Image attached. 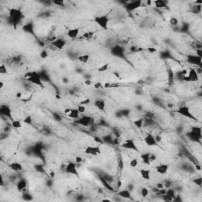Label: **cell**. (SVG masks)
Instances as JSON below:
<instances>
[{
    "instance_id": "1",
    "label": "cell",
    "mask_w": 202,
    "mask_h": 202,
    "mask_svg": "<svg viewBox=\"0 0 202 202\" xmlns=\"http://www.w3.org/2000/svg\"><path fill=\"white\" fill-rule=\"evenodd\" d=\"M174 112L178 114V115H180L182 116H183V117H185V118H188L189 119H192V120H197L196 117L193 115L192 112L190 111L189 107H187V106L179 107L178 109H176L175 111Z\"/></svg>"
},
{
    "instance_id": "2",
    "label": "cell",
    "mask_w": 202,
    "mask_h": 202,
    "mask_svg": "<svg viewBox=\"0 0 202 202\" xmlns=\"http://www.w3.org/2000/svg\"><path fill=\"white\" fill-rule=\"evenodd\" d=\"M27 80L33 85H37L39 87L44 88V84H43V82H42L40 76H39V73L37 72H36V71H33V72L28 73Z\"/></svg>"
},
{
    "instance_id": "3",
    "label": "cell",
    "mask_w": 202,
    "mask_h": 202,
    "mask_svg": "<svg viewBox=\"0 0 202 202\" xmlns=\"http://www.w3.org/2000/svg\"><path fill=\"white\" fill-rule=\"evenodd\" d=\"M94 22L103 29H107L108 24H109V17L107 15H101V16H96L94 18Z\"/></svg>"
},
{
    "instance_id": "4",
    "label": "cell",
    "mask_w": 202,
    "mask_h": 202,
    "mask_svg": "<svg viewBox=\"0 0 202 202\" xmlns=\"http://www.w3.org/2000/svg\"><path fill=\"white\" fill-rule=\"evenodd\" d=\"M75 123L78 124V125H80V126H92L93 124H94L95 122V119L93 118L92 117H91V116H87V115H84L82 116V117H79L78 119H76L75 120Z\"/></svg>"
},
{
    "instance_id": "5",
    "label": "cell",
    "mask_w": 202,
    "mask_h": 202,
    "mask_svg": "<svg viewBox=\"0 0 202 202\" xmlns=\"http://www.w3.org/2000/svg\"><path fill=\"white\" fill-rule=\"evenodd\" d=\"M190 140L193 141H200L202 137L201 134V127L193 126L192 127L191 131L188 134Z\"/></svg>"
},
{
    "instance_id": "6",
    "label": "cell",
    "mask_w": 202,
    "mask_h": 202,
    "mask_svg": "<svg viewBox=\"0 0 202 202\" xmlns=\"http://www.w3.org/2000/svg\"><path fill=\"white\" fill-rule=\"evenodd\" d=\"M199 79V75L197 70L195 69H190L189 71L188 74L185 75L182 78V81L186 82H196Z\"/></svg>"
},
{
    "instance_id": "7",
    "label": "cell",
    "mask_w": 202,
    "mask_h": 202,
    "mask_svg": "<svg viewBox=\"0 0 202 202\" xmlns=\"http://www.w3.org/2000/svg\"><path fill=\"white\" fill-rule=\"evenodd\" d=\"M0 114L2 115L5 116L8 118H10L11 122L13 120V116H12V110L10 106H8L7 104H2L0 107Z\"/></svg>"
},
{
    "instance_id": "8",
    "label": "cell",
    "mask_w": 202,
    "mask_h": 202,
    "mask_svg": "<svg viewBox=\"0 0 202 202\" xmlns=\"http://www.w3.org/2000/svg\"><path fill=\"white\" fill-rule=\"evenodd\" d=\"M65 170H66V172L68 173V174L76 175L77 177H79L78 171V170H77V164H76V163H74V162L70 161L69 163L66 164V167H65Z\"/></svg>"
},
{
    "instance_id": "9",
    "label": "cell",
    "mask_w": 202,
    "mask_h": 202,
    "mask_svg": "<svg viewBox=\"0 0 202 202\" xmlns=\"http://www.w3.org/2000/svg\"><path fill=\"white\" fill-rule=\"evenodd\" d=\"M121 147L123 149H129V150H133L135 152H138V148L137 146V144H135L134 141L133 139H128V140L125 141L123 143L121 144Z\"/></svg>"
},
{
    "instance_id": "10",
    "label": "cell",
    "mask_w": 202,
    "mask_h": 202,
    "mask_svg": "<svg viewBox=\"0 0 202 202\" xmlns=\"http://www.w3.org/2000/svg\"><path fill=\"white\" fill-rule=\"evenodd\" d=\"M85 153L87 155L91 156H97L101 154V149L99 145L96 146H88L85 149Z\"/></svg>"
},
{
    "instance_id": "11",
    "label": "cell",
    "mask_w": 202,
    "mask_h": 202,
    "mask_svg": "<svg viewBox=\"0 0 202 202\" xmlns=\"http://www.w3.org/2000/svg\"><path fill=\"white\" fill-rule=\"evenodd\" d=\"M144 143H145L148 146H156L158 144L157 141H156V138H155V136H153L152 134H151V133H148L146 136L144 137Z\"/></svg>"
},
{
    "instance_id": "12",
    "label": "cell",
    "mask_w": 202,
    "mask_h": 202,
    "mask_svg": "<svg viewBox=\"0 0 202 202\" xmlns=\"http://www.w3.org/2000/svg\"><path fill=\"white\" fill-rule=\"evenodd\" d=\"M52 44L55 48H57V49L62 50L65 47V45H66V40L64 39H61V38L55 39V40L52 42Z\"/></svg>"
},
{
    "instance_id": "13",
    "label": "cell",
    "mask_w": 202,
    "mask_h": 202,
    "mask_svg": "<svg viewBox=\"0 0 202 202\" xmlns=\"http://www.w3.org/2000/svg\"><path fill=\"white\" fill-rule=\"evenodd\" d=\"M99 181L101 182L102 185H103V186L104 187L105 189H107V190H109V191H111V192H114V191H115V190H114V188L111 186L109 181L107 180V179L105 178L104 176L99 175Z\"/></svg>"
},
{
    "instance_id": "14",
    "label": "cell",
    "mask_w": 202,
    "mask_h": 202,
    "mask_svg": "<svg viewBox=\"0 0 202 202\" xmlns=\"http://www.w3.org/2000/svg\"><path fill=\"white\" fill-rule=\"evenodd\" d=\"M141 3L142 2H141V0H137V1L131 2H130L129 4L126 5V9L129 11L135 10L137 9V8L141 7Z\"/></svg>"
},
{
    "instance_id": "15",
    "label": "cell",
    "mask_w": 202,
    "mask_h": 202,
    "mask_svg": "<svg viewBox=\"0 0 202 202\" xmlns=\"http://www.w3.org/2000/svg\"><path fill=\"white\" fill-rule=\"evenodd\" d=\"M80 28H70L69 30L67 31V36H69L71 39H75L79 36V33H80Z\"/></svg>"
},
{
    "instance_id": "16",
    "label": "cell",
    "mask_w": 202,
    "mask_h": 202,
    "mask_svg": "<svg viewBox=\"0 0 202 202\" xmlns=\"http://www.w3.org/2000/svg\"><path fill=\"white\" fill-rule=\"evenodd\" d=\"M94 106L98 110L101 111H105L106 103H105V100L103 99H97L94 101Z\"/></svg>"
},
{
    "instance_id": "17",
    "label": "cell",
    "mask_w": 202,
    "mask_h": 202,
    "mask_svg": "<svg viewBox=\"0 0 202 202\" xmlns=\"http://www.w3.org/2000/svg\"><path fill=\"white\" fill-rule=\"evenodd\" d=\"M168 169H169V165L165 163H161L156 167V171L160 175H166L167 171H168Z\"/></svg>"
},
{
    "instance_id": "18",
    "label": "cell",
    "mask_w": 202,
    "mask_h": 202,
    "mask_svg": "<svg viewBox=\"0 0 202 202\" xmlns=\"http://www.w3.org/2000/svg\"><path fill=\"white\" fill-rule=\"evenodd\" d=\"M188 62L191 64H197L198 66H201V57L196 56V55H189L188 57Z\"/></svg>"
},
{
    "instance_id": "19",
    "label": "cell",
    "mask_w": 202,
    "mask_h": 202,
    "mask_svg": "<svg viewBox=\"0 0 202 202\" xmlns=\"http://www.w3.org/2000/svg\"><path fill=\"white\" fill-rule=\"evenodd\" d=\"M27 187V180L25 178H21L17 183V189L19 192H22Z\"/></svg>"
},
{
    "instance_id": "20",
    "label": "cell",
    "mask_w": 202,
    "mask_h": 202,
    "mask_svg": "<svg viewBox=\"0 0 202 202\" xmlns=\"http://www.w3.org/2000/svg\"><path fill=\"white\" fill-rule=\"evenodd\" d=\"M117 195L119 196L121 198H123V199H130L131 198V192H130L128 189L119 190V191L118 192V193H117Z\"/></svg>"
},
{
    "instance_id": "21",
    "label": "cell",
    "mask_w": 202,
    "mask_h": 202,
    "mask_svg": "<svg viewBox=\"0 0 202 202\" xmlns=\"http://www.w3.org/2000/svg\"><path fill=\"white\" fill-rule=\"evenodd\" d=\"M9 167L12 170L16 171V172L21 171V170H23V167H22V165L20 163H18V162H13V163H10Z\"/></svg>"
},
{
    "instance_id": "22",
    "label": "cell",
    "mask_w": 202,
    "mask_h": 202,
    "mask_svg": "<svg viewBox=\"0 0 202 202\" xmlns=\"http://www.w3.org/2000/svg\"><path fill=\"white\" fill-rule=\"evenodd\" d=\"M140 174L142 178H144V180L149 181L151 179V171L149 169H141L140 170Z\"/></svg>"
},
{
    "instance_id": "23",
    "label": "cell",
    "mask_w": 202,
    "mask_h": 202,
    "mask_svg": "<svg viewBox=\"0 0 202 202\" xmlns=\"http://www.w3.org/2000/svg\"><path fill=\"white\" fill-rule=\"evenodd\" d=\"M79 115H80V113H79L78 110L77 109V108H72V110H71V111L70 112V114L68 115L67 116L70 118H73V119H78L79 118Z\"/></svg>"
},
{
    "instance_id": "24",
    "label": "cell",
    "mask_w": 202,
    "mask_h": 202,
    "mask_svg": "<svg viewBox=\"0 0 202 202\" xmlns=\"http://www.w3.org/2000/svg\"><path fill=\"white\" fill-rule=\"evenodd\" d=\"M150 154L151 153L147 152V153H144V154L141 155V159L142 162H143L144 164H146V165H150L151 164V162H150V160H149Z\"/></svg>"
},
{
    "instance_id": "25",
    "label": "cell",
    "mask_w": 202,
    "mask_h": 202,
    "mask_svg": "<svg viewBox=\"0 0 202 202\" xmlns=\"http://www.w3.org/2000/svg\"><path fill=\"white\" fill-rule=\"evenodd\" d=\"M133 124L137 128H138V129H141L144 125V118H140L136 119V120L133 121Z\"/></svg>"
},
{
    "instance_id": "26",
    "label": "cell",
    "mask_w": 202,
    "mask_h": 202,
    "mask_svg": "<svg viewBox=\"0 0 202 202\" xmlns=\"http://www.w3.org/2000/svg\"><path fill=\"white\" fill-rule=\"evenodd\" d=\"M89 59H90L89 55H80V56L78 57V61L82 62V63H84V64H86L87 62H89Z\"/></svg>"
},
{
    "instance_id": "27",
    "label": "cell",
    "mask_w": 202,
    "mask_h": 202,
    "mask_svg": "<svg viewBox=\"0 0 202 202\" xmlns=\"http://www.w3.org/2000/svg\"><path fill=\"white\" fill-rule=\"evenodd\" d=\"M11 126L14 129H20L22 126V122L21 120H13L11 122Z\"/></svg>"
},
{
    "instance_id": "28",
    "label": "cell",
    "mask_w": 202,
    "mask_h": 202,
    "mask_svg": "<svg viewBox=\"0 0 202 202\" xmlns=\"http://www.w3.org/2000/svg\"><path fill=\"white\" fill-rule=\"evenodd\" d=\"M166 196H167L168 197L170 198H171L172 200H174V198L176 197V195H175V191L174 189H167V193H166V194H165Z\"/></svg>"
},
{
    "instance_id": "29",
    "label": "cell",
    "mask_w": 202,
    "mask_h": 202,
    "mask_svg": "<svg viewBox=\"0 0 202 202\" xmlns=\"http://www.w3.org/2000/svg\"><path fill=\"white\" fill-rule=\"evenodd\" d=\"M24 122L25 124H26V125H28V126H30V125H33V117L31 115H28L26 116L24 119H23V121H22Z\"/></svg>"
},
{
    "instance_id": "30",
    "label": "cell",
    "mask_w": 202,
    "mask_h": 202,
    "mask_svg": "<svg viewBox=\"0 0 202 202\" xmlns=\"http://www.w3.org/2000/svg\"><path fill=\"white\" fill-rule=\"evenodd\" d=\"M154 3L156 4V7L158 8H163V7H166L167 6L165 4V2L163 1H161V0H158V1H155Z\"/></svg>"
},
{
    "instance_id": "31",
    "label": "cell",
    "mask_w": 202,
    "mask_h": 202,
    "mask_svg": "<svg viewBox=\"0 0 202 202\" xmlns=\"http://www.w3.org/2000/svg\"><path fill=\"white\" fill-rule=\"evenodd\" d=\"M108 67H109V63H105L104 64L103 66H101L100 67H99L97 70H98V72H105V71H107V69H108Z\"/></svg>"
},
{
    "instance_id": "32",
    "label": "cell",
    "mask_w": 202,
    "mask_h": 202,
    "mask_svg": "<svg viewBox=\"0 0 202 202\" xmlns=\"http://www.w3.org/2000/svg\"><path fill=\"white\" fill-rule=\"evenodd\" d=\"M77 109L78 110V111L80 114H84L85 112V111H86V107H85V105L79 104V105H78V107H77Z\"/></svg>"
},
{
    "instance_id": "33",
    "label": "cell",
    "mask_w": 202,
    "mask_h": 202,
    "mask_svg": "<svg viewBox=\"0 0 202 202\" xmlns=\"http://www.w3.org/2000/svg\"><path fill=\"white\" fill-rule=\"evenodd\" d=\"M149 189H148L147 188H145V187H144V188H142L141 189V194L142 197H146L147 196L149 195Z\"/></svg>"
},
{
    "instance_id": "34",
    "label": "cell",
    "mask_w": 202,
    "mask_h": 202,
    "mask_svg": "<svg viewBox=\"0 0 202 202\" xmlns=\"http://www.w3.org/2000/svg\"><path fill=\"white\" fill-rule=\"evenodd\" d=\"M7 73V66H6L5 63H2L1 66H0V73L1 74H5V73Z\"/></svg>"
},
{
    "instance_id": "35",
    "label": "cell",
    "mask_w": 202,
    "mask_h": 202,
    "mask_svg": "<svg viewBox=\"0 0 202 202\" xmlns=\"http://www.w3.org/2000/svg\"><path fill=\"white\" fill-rule=\"evenodd\" d=\"M193 182L197 185V186H198L199 187H201V186H202V178L201 177L196 178L194 180H193Z\"/></svg>"
},
{
    "instance_id": "36",
    "label": "cell",
    "mask_w": 202,
    "mask_h": 202,
    "mask_svg": "<svg viewBox=\"0 0 202 202\" xmlns=\"http://www.w3.org/2000/svg\"><path fill=\"white\" fill-rule=\"evenodd\" d=\"M138 165V160L137 159H133L130 162V166L131 167H136Z\"/></svg>"
},
{
    "instance_id": "37",
    "label": "cell",
    "mask_w": 202,
    "mask_h": 202,
    "mask_svg": "<svg viewBox=\"0 0 202 202\" xmlns=\"http://www.w3.org/2000/svg\"><path fill=\"white\" fill-rule=\"evenodd\" d=\"M94 88L96 89H104V85L101 83V82H96L94 84Z\"/></svg>"
},
{
    "instance_id": "38",
    "label": "cell",
    "mask_w": 202,
    "mask_h": 202,
    "mask_svg": "<svg viewBox=\"0 0 202 202\" xmlns=\"http://www.w3.org/2000/svg\"><path fill=\"white\" fill-rule=\"evenodd\" d=\"M93 35V33H91V32H86L83 35H82V37L84 39H89Z\"/></svg>"
},
{
    "instance_id": "39",
    "label": "cell",
    "mask_w": 202,
    "mask_h": 202,
    "mask_svg": "<svg viewBox=\"0 0 202 202\" xmlns=\"http://www.w3.org/2000/svg\"><path fill=\"white\" fill-rule=\"evenodd\" d=\"M118 167L120 170H123L124 168V161L122 159H119L118 161Z\"/></svg>"
},
{
    "instance_id": "40",
    "label": "cell",
    "mask_w": 202,
    "mask_h": 202,
    "mask_svg": "<svg viewBox=\"0 0 202 202\" xmlns=\"http://www.w3.org/2000/svg\"><path fill=\"white\" fill-rule=\"evenodd\" d=\"M23 199L25 201H31L33 199V197H32V196L30 194H28V193H24Z\"/></svg>"
},
{
    "instance_id": "41",
    "label": "cell",
    "mask_w": 202,
    "mask_h": 202,
    "mask_svg": "<svg viewBox=\"0 0 202 202\" xmlns=\"http://www.w3.org/2000/svg\"><path fill=\"white\" fill-rule=\"evenodd\" d=\"M149 160L150 162L152 163V162H154L156 160V156L155 154H152V153H151L150 154V157H149Z\"/></svg>"
},
{
    "instance_id": "42",
    "label": "cell",
    "mask_w": 202,
    "mask_h": 202,
    "mask_svg": "<svg viewBox=\"0 0 202 202\" xmlns=\"http://www.w3.org/2000/svg\"><path fill=\"white\" fill-rule=\"evenodd\" d=\"M196 53H197V56L202 58V50L201 48H198V49L196 50Z\"/></svg>"
},
{
    "instance_id": "43",
    "label": "cell",
    "mask_w": 202,
    "mask_h": 202,
    "mask_svg": "<svg viewBox=\"0 0 202 202\" xmlns=\"http://www.w3.org/2000/svg\"><path fill=\"white\" fill-rule=\"evenodd\" d=\"M148 51H149V52L152 53H152H156V52H157V50H156L155 47H151L148 48Z\"/></svg>"
},
{
    "instance_id": "44",
    "label": "cell",
    "mask_w": 202,
    "mask_h": 202,
    "mask_svg": "<svg viewBox=\"0 0 202 202\" xmlns=\"http://www.w3.org/2000/svg\"><path fill=\"white\" fill-rule=\"evenodd\" d=\"M90 103V99H85L84 101H81L80 104L81 105H85V104H89Z\"/></svg>"
},
{
    "instance_id": "45",
    "label": "cell",
    "mask_w": 202,
    "mask_h": 202,
    "mask_svg": "<svg viewBox=\"0 0 202 202\" xmlns=\"http://www.w3.org/2000/svg\"><path fill=\"white\" fill-rule=\"evenodd\" d=\"M170 23H171L173 25H176L178 24V21H177V19H175V18H171L170 19Z\"/></svg>"
},
{
    "instance_id": "46",
    "label": "cell",
    "mask_w": 202,
    "mask_h": 202,
    "mask_svg": "<svg viewBox=\"0 0 202 202\" xmlns=\"http://www.w3.org/2000/svg\"><path fill=\"white\" fill-rule=\"evenodd\" d=\"M71 110H72V108H66V109L64 110V114L65 115H68L70 114V112L71 111Z\"/></svg>"
},
{
    "instance_id": "47",
    "label": "cell",
    "mask_w": 202,
    "mask_h": 202,
    "mask_svg": "<svg viewBox=\"0 0 202 202\" xmlns=\"http://www.w3.org/2000/svg\"><path fill=\"white\" fill-rule=\"evenodd\" d=\"M53 2H54L55 4L59 5V6H62V5L64 4V2H63V1H54Z\"/></svg>"
},
{
    "instance_id": "48",
    "label": "cell",
    "mask_w": 202,
    "mask_h": 202,
    "mask_svg": "<svg viewBox=\"0 0 202 202\" xmlns=\"http://www.w3.org/2000/svg\"><path fill=\"white\" fill-rule=\"evenodd\" d=\"M155 138H156V141H157V143H159V142H160V141H162V138H161V137H160V135L156 136Z\"/></svg>"
},
{
    "instance_id": "49",
    "label": "cell",
    "mask_w": 202,
    "mask_h": 202,
    "mask_svg": "<svg viewBox=\"0 0 202 202\" xmlns=\"http://www.w3.org/2000/svg\"><path fill=\"white\" fill-rule=\"evenodd\" d=\"M122 185V181H121V180H118V182H117V189H119L121 188Z\"/></svg>"
},
{
    "instance_id": "50",
    "label": "cell",
    "mask_w": 202,
    "mask_h": 202,
    "mask_svg": "<svg viewBox=\"0 0 202 202\" xmlns=\"http://www.w3.org/2000/svg\"><path fill=\"white\" fill-rule=\"evenodd\" d=\"M94 140H95V141L98 142V143H103V141H102L101 139H99V137H94Z\"/></svg>"
},
{
    "instance_id": "51",
    "label": "cell",
    "mask_w": 202,
    "mask_h": 202,
    "mask_svg": "<svg viewBox=\"0 0 202 202\" xmlns=\"http://www.w3.org/2000/svg\"><path fill=\"white\" fill-rule=\"evenodd\" d=\"M85 84L86 85H92V81L91 80H86V81H85Z\"/></svg>"
},
{
    "instance_id": "52",
    "label": "cell",
    "mask_w": 202,
    "mask_h": 202,
    "mask_svg": "<svg viewBox=\"0 0 202 202\" xmlns=\"http://www.w3.org/2000/svg\"><path fill=\"white\" fill-rule=\"evenodd\" d=\"M156 187H157L158 189H162V188H164V186H163V184H162V183H158L156 185Z\"/></svg>"
},
{
    "instance_id": "53",
    "label": "cell",
    "mask_w": 202,
    "mask_h": 202,
    "mask_svg": "<svg viewBox=\"0 0 202 202\" xmlns=\"http://www.w3.org/2000/svg\"><path fill=\"white\" fill-rule=\"evenodd\" d=\"M16 97L18 98V99H21L22 97V93L21 92H18L16 94Z\"/></svg>"
},
{
    "instance_id": "54",
    "label": "cell",
    "mask_w": 202,
    "mask_h": 202,
    "mask_svg": "<svg viewBox=\"0 0 202 202\" xmlns=\"http://www.w3.org/2000/svg\"><path fill=\"white\" fill-rule=\"evenodd\" d=\"M127 189H129L130 192L133 191V185H132V184H131V185H129V186H128V188H127Z\"/></svg>"
},
{
    "instance_id": "55",
    "label": "cell",
    "mask_w": 202,
    "mask_h": 202,
    "mask_svg": "<svg viewBox=\"0 0 202 202\" xmlns=\"http://www.w3.org/2000/svg\"><path fill=\"white\" fill-rule=\"evenodd\" d=\"M81 162H82V158H81V157H77L76 158V163H81Z\"/></svg>"
},
{
    "instance_id": "56",
    "label": "cell",
    "mask_w": 202,
    "mask_h": 202,
    "mask_svg": "<svg viewBox=\"0 0 202 202\" xmlns=\"http://www.w3.org/2000/svg\"><path fill=\"white\" fill-rule=\"evenodd\" d=\"M167 107H168V108H172L173 107H174V105H173L172 104H167Z\"/></svg>"
},
{
    "instance_id": "57",
    "label": "cell",
    "mask_w": 202,
    "mask_h": 202,
    "mask_svg": "<svg viewBox=\"0 0 202 202\" xmlns=\"http://www.w3.org/2000/svg\"><path fill=\"white\" fill-rule=\"evenodd\" d=\"M3 85H4L3 82H2V81H0V89H2V88H3Z\"/></svg>"
},
{
    "instance_id": "58",
    "label": "cell",
    "mask_w": 202,
    "mask_h": 202,
    "mask_svg": "<svg viewBox=\"0 0 202 202\" xmlns=\"http://www.w3.org/2000/svg\"><path fill=\"white\" fill-rule=\"evenodd\" d=\"M102 201H107V202H111V200H109V199H103V200H102Z\"/></svg>"
}]
</instances>
